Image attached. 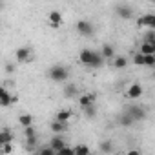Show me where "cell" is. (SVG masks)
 <instances>
[{
    "instance_id": "cell-10",
    "label": "cell",
    "mask_w": 155,
    "mask_h": 155,
    "mask_svg": "<svg viewBox=\"0 0 155 155\" xmlns=\"http://www.w3.org/2000/svg\"><path fill=\"white\" fill-rule=\"evenodd\" d=\"M48 22H49L51 28H58V26H62V13H60V11H49V15H48Z\"/></svg>"
},
{
    "instance_id": "cell-27",
    "label": "cell",
    "mask_w": 155,
    "mask_h": 155,
    "mask_svg": "<svg viewBox=\"0 0 155 155\" xmlns=\"http://www.w3.org/2000/svg\"><path fill=\"white\" fill-rule=\"evenodd\" d=\"M84 115H86L88 119H95V115H97V108H95V106L86 108V110H84Z\"/></svg>"
},
{
    "instance_id": "cell-4",
    "label": "cell",
    "mask_w": 155,
    "mask_h": 155,
    "mask_svg": "<svg viewBox=\"0 0 155 155\" xmlns=\"http://www.w3.org/2000/svg\"><path fill=\"white\" fill-rule=\"evenodd\" d=\"M15 60L20 62V64L31 62V60H33V51H31V48H29V46H22V48H18L17 53H15Z\"/></svg>"
},
{
    "instance_id": "cell-1",
    "label": "cell",
    "mask_w": 155,
    "mask_h": 155,
    "mask_svg": "<svg viewBox=\"0 0 155 155\" xmlns=\"http://www.w3.org/2000/svg\"><path fill=\"white\" fill-rule=\"evenodd\" d=\"M79 60H81V64H84L88 68H93V69H97L104 64V57L101 55V51H93V49H88V48H84L81 51Z\"/></svg>"
},
{
    "instance_id": "cell-12",
    "label": "cell",
    "mask_w": 155,
    "mask_h": 155,
    "mask_svg": "<svg viewBox=\"0 0 155 155\" xmlns=\"http://www.w3.org/2000/svg\"><path fill=\"white\" fill-rule=\"evenodd\" d=\"M115 11H117V15H119L120 18H130V17L133 15L131 6H126V4H119V6L115 8Z\"/></svg>"
},
{
    "instance_id": "cell-17",
    "label": "cell",
    "mask_w": 155,
    "mask_h": 155,
    "mask_svg": "<svg viewBox=\"0 0 155 155\" xmlns=\"http://www.w3.org/2000/svg\"><path fill=\"white\" fill-rule=\"evenodd\" d=\"M139 53H142V55H146V57H148V55H155V46H153V44H148V42H142Z\"/></svg>"
},
{
    "instance_id": "cell-28",
    "label": "cell",
    "mask_w": 155,
    "mask_h": 155,
    "mask_svg": "<svg viewBox=\"0 0 155 155\" xmlns=\"http://www.w3.org/2000/svg\"><path fill=\"white\" fill-rule=\"evenodd\" d=\"M24 135H26V139H29V137H37V130H35L33 126L24 128Z\"/></svg>"
},
{
    "instance_id": "cell-18",
    "label": "cell",
    "mask_w": 155,
    "mask_h": 155,
    "mask_svg": "<svg viewBox=\"0 0 155 155\" xmlns=\"http://www.w3.org/2000/svg\"><path fill=\"white\" fill-rule=\"evenodd\" d=\"M126 66H128V58H126V57L119 55V57L113 58V68H117V69H124Z\"/></svg>"
},
{
    "instance_id": "cell-14",
    "label": "cell",
    "mask_w": 155,
    "mask_h": 155,
    "mask_svg": "<svg viewBox=\"0 0 155 155\" xmlns=\"http://www.w3.org/2000/svg\"><path fill=\"white\" fill-rule=\"evenodd\" d=\"M101 55L104 57V60H106V58H115V49H113V46H111V44H102Z\"/></svg>"
},
{
    "instance_id": "cell-35",
    "label": "cell",
    "mask_w": 155,
    "mask_h": 155,
    "mask_svg": "<svg viewBox=\"0 0 155 155\" xmlns=\"http://www.w3.org/2000/svg\"><path fill=\"white\" fill-rule=\"evenodd\" d=\"M91 155H95V153H91Z\"/></svg>"
},
{
    "instance_id": "cell-29",
    "label": "cell",
    "mask_w": 155,
    "mask_h": 155,
    "mask_svg": "<svg viewBox=\"0 0 155 155\" xmlns=\"http://www.w3.org/2000/svg\"><path fill=\"white\" fill-rule=\"evenodd\" d=\"M58 155H77V153H75V148L73 146H66L64 150L58 151Z\"/></svg>"
},
{
    "instance_id": "cell-33",
    "label": "cell",
    "mask_w": 155,
    "mask_h": 155,
    "mask_svg": "<svg viewBox=\"0 0 155 155\" xmlns=\"http://www.w3.org/2000/svg\"><path fill=\"white\" fill-rule=\"evenodd\" d=\"M150 29H153V31H155V13H153V20H151V28H150Z\"/></svg>"
},
{
    "instance_id": "cell-7",
    "label": "cell",
    "mask_w": 155,
    "mask_h": 155,
    "mask_svg": "<svg viewBox=\"0 0 155 155\" xmlns=\"http://www.w3.org/2000/svg\"><path fill=\"white\" fill-rule=\"evenodd\" d=\"M142 93H144V90H142V86L140 84H131L130 88H128V91H126V95H128V99H131V101H137V99H140L142 97Z\"/></svg>"
},
{
    "instance_id": "cell-16",
    "label": "cell",
    "mask_w": 155,
    "mask_h": 155,
    "mask_svg": "<svg viewBox=\"0 0 155 155\" xmlns=\"http://www.w3.org/2000/svg\"><path fill=\"white\" fill-rule=\"evenodd\" d=\"M18 122H20L22 128H29V126H33V117H31L29 113H22V115L18 117Z\"/></svg>"
},
{
    "instance_id": "cell-13",
    "label": "cell",
    "mask_w": 155,
    "mask_h": 155,
    "mask_svg": "<svg viewBox=\"0 0 155 155\" xmlns=\"http://www.w3.org/2000/svg\"><path fill=\"white\" fill-rule=\"evenodd\" d=\"M151 20H153V13H146V15H142L139 20H137V24L140 26V28H151Z\"/></svg>"
},
{
    "instance_id": "cell-25",
    "label": "cell",
    "mask_w": 155,
    "mask_h": 155,
    "mask_svg": "<svg viewBox=\"0 0 155 155\" xmlns=\"http://www.w3.org/2000/svg\"><path fill=\"white\" fill-rule=\"evenodd\" d=\"M142 42H148V44H153L155 46V31L153 29H148L146 33H144V40Z\"/></svg>"
},
{
    "instance_id": "cell-30",
    "label": "cell",
    "mask_w": 155,
    "mask_h": 155,
    "mask_svg": "<svg viewBox=\"0 0 155 155\" xmlns=\"http://www.w3.org/2000/svg\"><path fill=\"white\" fill-rule=\"evenodd\" d=\"M13 151V142H9V144H4L2 146V155H9Z\"/></svg>"
},
{
    "instance_id": "cell-32",
    "label": "cell",
    "mask_w": 155,
    "mask_h": 155,
    "mask_svg": "<svg viewBox=\"0 0 155 155\" xmlns=\"http://www.w3.org/2000/svg\"><path fill=\"white\" fill-rule=\"evenodd\" d=\"M13 69H15L13 64H8V66H6V71H8V73H13Z\"/></svg>"
},
{
    "instance_id": "cell-6",
    "label": "cell",
    "mask_w": 155,
    "mask_h": 155,
    "mask_svg": "<svg viewBox=\"0 0 155 155\" xmlns=\"http://www.w3.org/2000/svg\"><path fill=\"white\" fill-rule=\"evenodd\" d=\"M17 101H18V97H17V95H11L6 88L0 90V104H2L4 108H8L11 102H17Z\"/></svg>"
},
{
    "instance_id": "cell-22",
    "label": "cell",
    "mask_w": 155,
    "mask_h": 155,
    "mask_svg": "<svg viewBox=\"0 0 155 155\" xmlns=\"http://www.w3.org/2000/svg\"><path fill=\"white\" fill-rule=\"evenodd\" d=\"M119 124H120V126H133V124H135V120H133L128 113H122V115L119 117Z\"/></svg>"
},
{
    "instance_id": "cell-21",
    "label": "cell",
    "mask_w": 155,
    "mask_h": 155,
    "mask_svg": "<svg viewBox=\"0 0 155 155\" xmlns=\"http://www.w3.org/2000/svg\"><path fill=\"white\" fill-rule=\"evenodd\" d=\"M77 91H79V88H77L75 84H68V86L64 88V97H66V99H71V97L77 95Z\"/></svg>"
},
{
    "instance_id": "cell-9",
    "label": "cell",
    "mask_w": 155,
    "mask_h": 155,
    "mask_svg": "<svg viewBox=\"0 0 155 155\" xmlns=\"http://www.w3.org/2000/svg\"><path fill=\"white\" fill-rule=\"evenodd\" d=\"M48 146H49V148H53V150L58 153V151H60V150H64L68 144H66V140H64L60 135H53V139L49 140V144H48Z\"/></svg>"
},
{
    "instance_id": "cell-2",
    "label": "cell",
    "mask_w": 155,
    "mask_h": 155,
    "mask_svg": "<svg viewBox=\"0 0 155 155\" xmlns=\"http://www.w3.org/2000/svg\"><path fill=\"white\" fill-rule=\"evenodd\" d=\"M48 77L53 81V82H64L68 77H69V69L62 64H55L48 69Z\"/></svg>"
},
{
    "instance_id": "cell-36",
    "label": "cell",
    "mask_w": 155,
    "mask_h": 155,
    "mask_svg": "<svg viewBox=\"0 0 155 155\" xmlns=\"http://www.w3.org/2000/svg\"><path fill=\"white\" fill-rule=\"evenodd\" d=\"M153 57H155V55H153Z\"/></svg>"
},
{
    "instance_id": "cell-20",
    "label": "cell",
    "mask_w": 155,
    "mask_h": 155,
    "mask_svg": "<svg viewBox=\"0 0 155 155\" xmlns=\"http://www.w3.org/2000/svg\"><path fill=\"white\" fill-rule=\"evenodd\" d=\"M99 150L102 153H111L113 151V142L111 140H101L99 142Z\"/></svg>"
},
{
    "instance_id": "cell-23",
    "label": "cell",
    "mask_w": 155,
    "mask_h": 155,
    "mask_svg": "<svg viewBox=\"0 0 155 155\" xmlns=\"http://www.w3.org/2000/svg\"><path fill=\"white\" fill-rule=\"evenodd\" d=\"M75 153L77 155H91L90 146H86V144H77L75 146Z\"/></svg>"
},
{
    "instance_id": "cell-24",
    "label": "cell",
    "mask_w": 155,
    "mask_h": 155,
    "mask_svg": "<svg viewBox=\"0 0 155 155\" xmlns=\"http://www.w3.org/2000/svg\"><path fill=\"white\" fill-rule=\"evenodd\" d=\"M131 62H133V64H137V66H146V55H142V53H137V55H133Z\"/></svg>"
},
{
    "instance_id": "cell-3",
    "label": "cell",
    "mask_w": 155,
    "mask_h": 155,
    "mask_svg": "<svg viewBox=\"0 0 155 155\" xmlns=\"http://www.w3.org/2000/svg\"><path fill=\"white\" fill-rule=\"evenodd\" d=\"M126 113L135 120V122H140V120H144L146 119V110L142 108V106H139V104H131V106H128V110H126Z\"/></svg>"
},
{
    "instance_id": "cell-5",
    "label": "cell",
    "mask_w": 155,
    "mask_h": 155,
    "mask_svg": "<svg viewBox=\"0 0 155 155\" xmlns=\"http://www.w3.org/2000/svg\"><path fill=\"white\" fill-rule=\"evenodd\" d=\"M77 31H79V35H82V37H91L93 35V24L90 22V20H86V18H82V20H79L77 22Z\"/></svg>"
},
{
    "instance_id": "cell-34",
    "label": "cell",
    "mask_w": 155,
    "mask_h": 155,
    "mask_svg": "<svg viewBox=\"0 0 155 155\" xmlns=\"http://www.w3.org/2000/svg\"><path fill=\"white\" fill-rule=\"evenodd\" d=\"M153 79H155V73H153Z\"/></svg>"
},
{
    "instance_id": "cell-26",
    "label": "cell",
    "mask_w": 155,
    "mask_h": 155,
    "mask_svg": "<svg viewBox=\"0 0 155 155\" xmlns=\"http://www.w3.org/2000/svg\"><path fill=\"white\" fill-rule=\"evenodd\" d=\"M37 142H38L37 137H29V139H26V148L28 150H35L37 148Z\"/></svg>"
},
{
    "instance_id": "cell-19",
    "label": "cell",
    "mask_w": 155,
    "mask_h": 155,
    "mask_svg": "<svg viewBox=\"0 0 155 155\" xmlns=\"http://www.w3.org/2000/svg\"><path fill=\"white\" fill-rule=\"evenodd\" d=\"M49 128H51V131H53L55 135H60V133L66 130V124H64V122H58V120H53Z\"/></svg>"
},
{
    "instance_id": "cell-11",
    "label": "cell",
    "mask_w": 155,
    "mask_h": 155,
    "mask_svg": "<svg viewBox=\"0 0 155 155\" xmlns=\"http://www.w3.org/2000/svg\"><path fill=\"white\" fill-rule=\"evenodd\" d=\"M73 119V111L71 110H58L57 113H55V120H58V122H69Z\"/></svg>"
},
{
    "instance_id": "cell-8",
    "label": "cell",
    "mask_w": 155,
    "mask_h": 155,
    "mask_svg": "<svg viewBox=\"0 0 155 155\" xmlns=\"http://www.w3.org/2000/svg\"><path fill=\"white\" fill-rule=\"evenodd\" d=\"M79 106H81L82 110H86V108H90V106H95V95H93V93H84V95H81V97H79Z\"/></svg>"
},
{
    "instance_id": "cell-31",
    "label": "cell",
    "mask_w": 155,
    "mask_h": 155,
    "mask_svg": "<svg viewBox=\"0 0 155 155\" xmlns=\"http://www.w3.org/2000/svg\"><path fill=\"white\" fill-rule=\"evenodd\" d=\"M126 155H142V153H140L139 150H130V151H128Z\"/></svg>"
},
{
    "instance_id": "cell-15",
    "label": "cell",
    "mask_w": 155,
    "mask_h": 155,
    "mask_svg": "<svg viewBox=\"0 0 155 155\" xmlns=\"http://www.w3.org/2000/svg\"><path fill=\"white\" fill-rule=\"evenodd\" d=\"M11 140H13V133L9 130H2V131H0V146L9 144Z\"/></svg>"
}]
</instances>
